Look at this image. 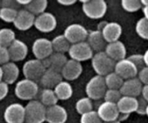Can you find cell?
I'll list each match as a JSON object with an SVG mask.
<instances>
[{
	"label": "cell",
	"instance_id": "8992f818",
	"mask_svg": "<svg viewBox=\"0 0 148 123\" xmlns=\"http://www.w3.org/2000/svg\"><path fill=\"white\" fill-rule=\"evenodd\" d=\"M46 69L41 60L33 59L25 62L23 67V73L26 79L31 80L37 82L40 80Z\"/></svg>",
	"mask_w": 148,
	"mask_h": 123
},
{
	"label": "cell",
	"instance_id": "4316f807",
	"mask_svg": "<svg viewBox=\"0 0 148 123\" xmlns=\"http://www.w3.org/2000/svg\"><path fill=\"white\" fill-rule=\"evenodd\" d=\"M59 99L56 97L53 89L43 88L39 93V101L46 107L57 104Z\"/></svg>",
	"mask_w": 148,
	"mask_h": 123
},
{
	"label": "cell",
	"instance_id": "f546056e",
	"mask_svg": "<svg viewBox=\"0 0 148 123\" xmlns=\"http://www.w3.org/2000/svg\"><path fill=\"white\" fill-rule=\"evenodd\" d=\"M48 1L46 0H31L30 2L25 6V10L30 12L33 15H39L45 12L47 8Z\"/></svg>",
	"mask_w": 148,
	"mask_h": 123
},
{
	"label": "cell",
	"instance_id": "484cf974",
	"mask_svg": "<svg viewBox=\"0 0 148 123\" xmlns=\"http://www.w3.org/2000/svg\"><path fill=\"white\" fill-rule=\"evenodd\" d=\"M55 94L59 100H67L72 97L73 89L72 85L67 81H61L53 88Z\"/></svg>",
	"mask_w": 148,
	"mask_h": 123
},
{
	"label": "cell",
	"instance_id": "b9f144b4",
	"mask_svg": "<svg viewBox=\"0 0 148 123\" xmlns=\"http://www.w3.org/2000/svg\"><path fill=\"white\" fill-rule=\"evenodd\" d=\"M9 92V85L4 81H0V101L4 99Z\"/></svg>",
	"mask_w": 148,
	"mask_h": 123
},
{
	"label": "cell",
	"instance_id": "e575fe53",
	"mask_svg": "<svg viewBox=\"0 0 148 123\" xmlns=\"http://www.w3.org/2000/svg\"><path fill=\"white\" fill-rule=\"evenodd\" d=\"M121 7L128 12H134L142 8V4L140 0H122Z\"/></svg>",
	"mask_w": 148,
	"mask_h": 123
},
{
	"label": "cell",
	"instance_id": "8fae6325",
	"mask_svg": "<svg viewBox=\"0 0 148 123\" xmlns=\"http://www.w3.org/2000/svg\"><path fill=\"white\" fill-rule=\"evenodd\" d=\"M4 119L7 123H23L25 122V107L20 103H13L5 109Z\"/></svg>",
	"mask_w": 148,
	"mask_h": 123
},
{
	"label": "cell",
	"instance_id": "f1b7e54d",
	"mask_svg": "<svg viewBox=\"0 0 148 123\" xmlns=\"http://www.w3.org/2000/svg\"><path fill=\"white\" fill-rule=\"evenodd\" d=\"M104 80H105L107 89L114 90H119L124 81L114 71L106 75L104 77Z\"/></svg>",
	"mask_w": 148,
	"mask_h": 123
},
{
	"label": "cell",
	"instance_id": "4fadbf2b",
	"mask_svg": "<svg viewBox=\"0 0 148 123\" xmlns=\"http://www.w3.org/2000/svg\"><path fill=\"white\" fill-rule=\"evenodd\" d=\"M97 113L103 122L117 120L119 114L116 104L108 101H103L100 104L98 107Z\"/></svg>",
	"mask_w": 148,
	"mask_h": 123
},
{
	"label": "cell",
	"instance_id": "7dc6e473",
	"mask_svg": "<svg viewBox=\"0 0 148 123\" xmlns=\"http://www.w3.org/2000/svg\"><path fill=\"white\" fill-rule=\"evenodd\" d=\"M107 23H108V22L106 21V20H103V21H101L98 24V26H97V27H98V29H97V30L101 32V30H102L104 28V27L106 25Z\"/></svg>",
	"mask_w": 148,
	"mask_h": 123
},
{
	"label": "cell",
	"instance_id": "ab89813d",
	"mask_svg": "<svg viewBox=\"0 0 148 123\" xmlns=\"http://www.w3.org/2000/svg\"><path fill=\"white\" fill-rule=\"evenodd\" d=\"M10 61V55L7 48L0 46V65H4Z\"/></svg>",
	"mask_w": 148,
	"mask_h": 123
},
{
	"label": "cell",
	"instance_id": "74e56055",
	"mask_svg": "<svg viewBox=\"0 0 148 123\" xmlns=\"http://www.w3.org/2000/svg\"><path fill=\"white\" fill-rule=\"evenodd\" d=\"M127 59L131 61L135 65L136 67L138 69V72L139 70H140V69L145 67V64L144 58H143V54H132L129 56Z\"/></svg>",
	"mask_w": 148,
	"mask_h": 123
},
{
	"label": "cell",
	"instance_id": "d6986e66",
	"mask_svg": "<svg viewBox=\"0 0 148 123\" xmlns=\"http://www.w3.org/2000/svg\"><path fill=\"white\" fill-rule=\"evenodd\" d=\"M104 52L116 62L125 59L127 55V49L125 45L119 40L107 43Z\"/></svg>",
	"mask_w": 148,
	"mask_h": 123
},
{
	"label": "cell",
	"instance_id": "52a82bcc",
	"mask_svg": "<svg viewBox=\"0 0 148 123\" xmlns=\"http://www.w3.org/2000/svg\"><path fill=\"white\" fill-rule=\"evenodd\" d=\"M68 53L71 59L79 62L91 59L93 56V51L86 41L71 44Z\"/></svg>",
	"mask_w": 148,
	"mask_h": 123
},
{
	"label": "cell",
	"instance_id": "ee69618b",
	"mask_svg": "<svg viewBox=\"0 0 148 123\" xmlns=\"http://www.w3.org/2000/svg\"><path fill=\"white\" fill-rule=\"evenodd\" d=\"M141 96L148 103V85H144L142 89Z\"/></svg>",
	"mask_w": 148,
	"mask_h": 123
},
{
	"label": "cell",
	"instance_id": "f6af8a7d",
	"mask_svg": "<svg viewBox=\"0 0 148 123\" xmlns=\"http://www.w3.org/2000/svg\"><path fill=\"white\" fill-rule=\"evenodd\" d=\"M57 1L64 6H70L76 3L75 0H58Z\"/></svg>",
	"mask_w": 148,
	"mask_h": 123
},
{
	"label": "cell",
	"instance_id": "816d5d0a",
	"mask_svg": "<svg viewBox=\"0 0 148 123\" xmlns=\"http://www.w3.org/2000/svg\"><path fill=\"white\" fill-rule=\"evenodd\" d=\"M140 2H141L142 6L143 5V7H147L148 6V0H141Z\"/></svg>",
	"mask_w": 148,
	"mask_h": 123
},
{
	"label": "cell",
	"instance_id": "e0dca14e",
	"mask_svg": "<svg viewBox=\"0 0 148 123\" xmlns=\"http://www.w3.org/2000/svg\"><path fill=\"white\" fill-rule=\"evenodd\" d=\"M82 72V66L80 62L73 59H68L61 71L62 78L68 81L77 79Z\"/></svg>",
	"mask_w": 148,
	"mask_h": 123
},
{
	"label": "cell",
	"instance_id": "f907efd6",
	"mask_svg": "<svg viewBox=\"0 0 148 123\" xmlns=\"http://www.w3.org/2000/svg\"><path fill=\"white\" fill-rule=\"evenodd\" d=\"M143 12L144 14V17L148 20V6L147 7H143Z\"/></svg>",
	"mask_w": 148,
	"mask_h": 123
},
{
	"label": "cell",
	"instance_id": "7a4b0ae2",
	"mask_svg": "<svg viewBox=\"0 0 148 123\" xmlns=\"http://www.w3.org/2000/svg\"><path fill=\"white\" fill-rule=\"evenodd\" d=\"M91 64L97 75L103 77L114 72L116 62L111 59L103 51L97 52L92 56Z\"/></svg>",
	"mask_w": 148,
	"mask_h": 123
},
{
	"label": "cell",
	"instance_id": "c3c4849f",
	"mask_svg": "<svg viewBox=\"0 0 148 123\" xmlns=\"http://www.w3.org/2000/svg\"><path fill=\"white\" fill-rule=\"evenodd\" d=\"M31 0H17V3H18L20 5H23V6H27L29 3L30 2Z\"/></svg>",
	"mask_w": 148,
	"mask_h": 123
},
{
	"label": "cell",
	"instance_id": "cb8c5ba5",
	"mask_svg": "<svg viewBox=\"0 0 148 123\" xmlns=\"http://www.w3.org/2000/svg\"><path fill=\"white\" fill-rule=\"evenodd\" d=\"M62 78H63L61 75V72L46 69L40 78L39 82L43 88L52 89L54 88V87L58 83L62 81Z\"/></svg>",
	"mask_w": 148,
	"mask_h": 123
},
{
	"label": "cell",
	"instance_id": "83f0119b",
	"mask_svg": "<svg viewBox=\"0 0 148 123\" xmlns=\"http://www.w3.org/2000/svg\"><path fill=\"white\" fill-rule=\"evenodd\" d=\"M53 51L57 53L64 54L68 52L71 44L64 35H59L53 38L51 41Z\"/></svg>",
	"mask_w": 148,
	"mask_h": 123
},
{
	"label": "cell",
	"instance_id": "44dd1931",
	"mask_svg": "<svg viewBox=\"0 0 148 123\" xmlns=\"http://www.w3.org/2000/svg\"><path fill=\"white\" fill-rule=\"evenodd\" d=\"M101 33L106 43H112L119 41L121 37L122 27L116 22H108L106 25L101 30Z\"/></svg>",
	"mask_w": 148,
	"mask_h": 123
},
{
	"label": "cell",
	"instance_id": "3957f363",
	"mask_svg": "<svg viewBox=\"0 0 148 123\" xmlns=\"http://www.w3.org/2000/svg\"><path fill=\"white\" fill-rule=\"evenodd\" d=\"M39 93L38 85L35 81L29 79L20 80L14 87V94L18 98L24 101H31Z\"/></svg>",
	"mask_w": 148,
	"mask_h": 123
},
{
	"label": "cell",
	"instance_id": "ac0fdd59",
	"mask_svg": "<svg viewBox=\"0 0 148 123\" xmlns=\"http://www.w3.org/2000/svg\"><path fill=\"white\" fill-rule=\"evenodd\" d=\"M35 15L27 11L25 9H23L17 12V17L14 20V25L20 30H27L31 28L34 25Z\"/></svg>",
	"mask_w": 148,
	"mask_h": 123
},
{
	"label": "cell",
	"instance_id": "2e32d148",
	"mask_svg": "<svg viewBox=\"0 0 148 123\" xmlns=\"http://www.w3.org/2000/svg\"><path fill=\"white\" fill-rule=\"evenodd\" d=\"M7 49L10 59L13 62H20L25 59L28 53V48L26 43L19 39H15Z\"/></svg>",
	"mask_w": 148,
	"mask_h": 123
},
{
	"label": "cell",
	"instance_id": "4dcf8cb0",
	"mask_svg": "<svg viewBox=\"0 0 148 123\" xmlns=\"http://www.w3.org/2000/svg\"><path fill=\"white\" fill-rule=\"evenodd\" d=\"M15 39L14 30L7 27L0 29V46L8 48Z\"/></svg>",
	"mask_w": 148,
	"mask_h": 123
},
{
	"label": "cell",
	"instance_id": "8d00e7d4",
	"mask_svg": "<svg viewBox=\"0 0 148 123\" xmlns=\"http://www.w3.org/2000/svg\"><path fill=\"white\" fill-rule=\"evenodd\" d=\"M121 96H122V95H121L119 90L107 89L105 94H104L103 98L105 101L116 104Z\"/></svg>",
	"mask_w": 148,
	"mask_h": 123
},
{
	"label": "cell",
	"instance_id": "ffe728a7",
	"mask_svg": "<svg viewBox=\"0 0 148 123\" xmlns=\"http://www.w3.org/2000/svg\"><path fill=\"white\" fill-rule=\"evenodd\" d=\"M67 60V57L65 56L64 54L53 52L50 56L43 59L42 62L46 69H52V70L61 72L62 68L64 66Z\"/></svg>",
	"mask_w": 148,
	"mask_h": 123
},
{
	"label": "cell",
	"instance_id": "11a10c76",
	"mask_svg": "<svg viewBox=\"0 0 148 123\" xmlns=\"http://www.w3.org/2000/svg\"><path fill=\"white\" fill-rule=\"evenodd\" d=\"M145 114L148 117V104H147V109H146V112H145Z\"/></svg>",
	"mask_w": 148,
	"mask_h": 123
},
{
	"label": "cell",
	"instance_id": "bcb514c9",
	"mask_svg": "<svg viewBox=\"0 0 148 123\" xmlns=\"http://www.w3.org/2000/svg\"><path fill=\"white\" fill-rule=\"evenodd\" d=\"M130 115V114H124V113H119L117 120H118V121H119L120 122H123V121H125V120H127V119L129 118Z\"/></svg>",
	"mask_w": 148,
	"mask_h": 123
},
{
	"label": "cell",
	"instance_id": "7bdbcfd3",
	"mask_svg": "<svg viewBox=\"0 0 148 123\" xmlns=\"http://www.w3.org/2000/svg\"><path fill=\"white\" fill-rule=\"evenodd\" d=\"M2 7H8V8H13L17 10L20 4L17 3V1H2Z\"/></svg>",
	"mask_w": 148,
	"mask_h": 123
},
{
	"label": "cell",
	"instance_id": "836d02e7",
	"mask_svg": "<svg viewBox=\"0 0 148 123\" xmlns=\"http://www.w3.org/2000/svg\"><path fill=\"white\" fill-rule=\"evenodd\" d=\"M136 33L140 37L145 40H148V20L145 17L140 19L136 23Z\"/></svg>",
	"mask_w": 148,
	"mask_h": 123
},
{
	"label": "cell",
	"instance_id": "db71d44e",
	"mask_svg": "<svg viewBox=\"0 0 148 123\" xmlns=\"http://www.w3.org/2000/svg\"><path fill=\"white\" fill-rule=\"evenodd\" d=\"M103 123H121V122H120L118 121V120H115V121H111V122H103Z\"/></svg>",
	"mask_w": 148,
	"mask_h": 123
},
{
	"label": "cell",
	"instance_id": "f5cc1de1",
	"mask_svg": "<svg viewBox=\"0 0 148 123\" xmlns=\"http://www.w3.org/2000/svg\"><path fill=\"white\" fill-rule=\"evenodd\" d=\"M2 80V69L1 67L0 66V81Z\"/></svg>",
	"mask_w": 148,
	"mask_h": 123
},
{
	"label": "cell",
	"instance_id": "60d3db41",
	"mask_svg": "<svg viewBox=\"0 0 148 123\" xmlns=\"http://www.w3.org/2000/svg\"><path fill=\"white\" fill-rule=\"evenodd\" d=\"M137 75H138V79L143 83V85H148V67L145 66L143 69L139 70Z\"/></svg>",
	"mask_w": 148,
	"mask_h": 123
},
{
	"label": "cell",
	"instance_id": "6da1fadb",
	"mask_svg": "<svg viewBox=\"0 0 148 123\" xmlns=\"http://www.w3.org/2000/svg\"><path fill=\"white\" fill-rule=\"evenodd\" d=\"M46 107L37 100H31L25 107V123H43L46 121Z\"/></svg>",
	"mask_w": 148,
	"mask_h": 123
},
{
	"label": "cell",
	"instance_id": "d590c367",
	"mask_svg": "<svg viewBox=\"0 0 148 123\" xmlns=\"http://www.w3.org/2000/svg\"><path fill=\"white\" fill-rule=\"evenodd\" d=\"M80 123H103L96 111H89L81 115Z\"/></svg>",
	"mask_w": 148,
	"mask_h": 123
},
{
	"label": "cell",
	"instance_id": "277c9868",
	"mask_svg": "<svg viewBox=\"0 0 148 123\" xmlns=\"http://www.w3.org/2000/svg\"><path fill=\"white\" fill-rule=\"evenodd\" d=\"M84 14L90 19L102 18L107 11V4L104 0H80Z\"/></svg>",
	"mask_w": 148,
	"mask_h": 123
},
{
	"label": "cell",
	"instance_id": "7c38bea8",
	"mask_svg": "<svg viewBox=\"0 0 148 123\" xmlns=\"http://www.w3.org/2000/svg\"><path fill=\"white\" fill-rule=\"evenodd\" d=\"M114 72L125 80L130 78H136L138 74V69L131 61L125 58L116 62Z\"/></svg>",
	"mask_w": 148,
	"mask_h": 123
},
{
	"label": "cell",
	"instance_id": "f35d334b",
	"mask_svg": "<svg viewBox=\"0 0 148 123\" xmlns=\"http://www.w3.org/2000/svg\"><path fill=\"white\" fill-rule=\"evenodd\" d=\"M137 102H138V104H137V109L136 112L140 115H145L148 103L142 96H139L137 98Z\"/></svg>",
	"mask_w": 148,
	"mask_h": 123
},
{
	"label": "cell",
	"instance_id": "d6a6232c",
	"mask_svg": "<svg viewBox=\"0 0 148 123\" xmlns=\"http://www.w3.org/2000/svg\"><path fill=\"white\" fill-rule=\"evenodd\" d=\"M17 10L8 7L0 8V19L5 23H14L17 14Z\"/></svg>",
	"mask_w": 148,
	"mask_h": 123
},
{
	"label": "cell",
	"instance_id": "681fc988",
	"mask_svg": "<svg viewBox=\"0 0 148 123\" xmlns=\"http://www.w3.org/2000/svg\"><path fill=\"white\" fill-rule=\"evenodd\" d=\"M143 58H144L145 66L148 67V49L147 50H146V52H145V54H143Z\"/></svg>",
	"mask_w": 148,
	"mask_h": 123
},
{
	"label": "cell",
	"instance_id": "ba28073f",
	"mask_svg": "<svg viewBox=\"0 0 148 123\" xmlns=\"http://www.w3.org/2000/svg\"><path fill=\"white\" fill-rule=\"evenodd\" d=\"M63 35L70 44H74L85 41L88 37V31L82 25L75 23L68 25Z\"/></svg>",
	"mask_w": 148,
	"mask_h": 123
},
{
	"label": "cell",
	"instance_id": "7402d4cb",
	"mask_svg": "<svg viewBox=\"0 0 148 123\" xmlns=\"http://www.w3.org/2000/svg\"><path fill=\"white\" fill-rule=\"evenodd\" d=\"M2 69V81L12 85L14 83L20 75V69L15 62H8L1 66Z\"/></svg>",
	"mask_w": 148,
	"mask_h": 123
},
{
	"label": "cell",
	"instance_id": "603a6c76",
	"mask_svg": "<svg viewBox=\"0 0 148 123\" xmlns=\"http://www.w3.org/2000/svg\"><path fill=\"white\" fill-rule=\"evenodd\" d=\"M87 43L92 49V50L95 52H103L106 46L107 43L105 39L103 37V35L101 31L98 30H92L88 32V37H87Z\"/></svg>",
	"mask_w": 148,
	"mask_h": 123
},
{
	"label": "cell",
	"instance_id": "1f68e13d",
	"mask_svg": "<svg viewBox=\"0 0 148 123\" xmlns=\"http://www.w3.org/2000/svg\"><path fill=\"white\" fill-rule=\"evenodd\" d=\"M75 109L78 114H79L80 115L92 111L93 104H92V100L88 97H83V98H79L76 102Z\"/></svg>",
	"mask_w": 148,
	"mask_h": 123
},
{
	"label": "cell",
	"instance_id": "5bb4252c",
	"mask_svg": "<svg viewBox=\"0 0 148 123\" xmlns=\"http://www.w3.org/2000/svg\"><path fill=\"white\" fill-rule=\"evenodd\" d=\"M68 114L66 109L59 104L46 107V121L49 123H65Z\"/></svg>",
	"mask_w": 148,
	"mask_h": 123
},
{
	"label": "cell",
	"instance_id": "d4e9b609",
	"mask_svg": "<svg viewBox=\"0 0 148 123\" xmlns=\"http://www.w3.org/2000/svg\"><path fill=\"white\" fill-rule=\"evenodd\" d=\"M137 98L122 96L118 102L116 103L117 108L119 113L130 114L136 112L137 109Z\"/></svg>",
	"mask_w": 148,
	"mask_h": 123
},
{
	"label": "cell",
	"instance_id": "30bf717a",
	"mask_svg": "<svg viewBox=\"0 0 148 123\" xmlns=\"http://www.w3.org/2000/svg\"><path fill=\"white\" fill-rule=\"evenodd\" d=\"M56 17L50 12H45L35 18V27L42 33H50L56 28Z\"/></svg>",
	"mask_w": 148,
	"mask_h": 123
},
{
	"label": "cell",
	"instance_id": "5b68a950",
	"mask_svg": "<svg viewBox=\"0 0 148 123\" xmlns=\"http://www.w3.org/2000/svg\"><path fill=\"white\" fill-rule=\"evenodd\" d=\"M106 90L104 77L98 75L92 77L85 86V93L91 100H99L103 98Z\"/></svg>",
	"mask_w": 148,
	"mask_h": 123
},
{
	"label": "cell",
	"instance_id": "9a60e30c",
	"mask_svg": "<svg viewBox=\"0 0 148 123\" xmlns=\"http://www.w3.org/2000/svg\"><path fill=\"white\" fill-rule=\"evenodd\" d=\"M143 87V83L138 78H133L125 80L119 91L122 96L137 98L141 95Z\"/></svg>",
	"mask_w": 148,
	"mask_h": 123
},
{
	"label": "cell",
	"instance_id": "9c48e42d",
	"mask_svg": "<svg viewBox=\"0 0 148 123\" xmlns=\"http://www.w3.org/2000/svg\"><path fill=\"white\" fill-rule=\"evenodd\" d=\"M32 52L36 59L43 61L53 52L51 41L46 38L36 39L32 45Z\"/></svg>",
	"mask_w": 148,
	"mask_h": 123
}]
</instances>
